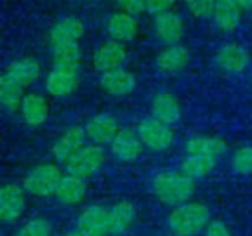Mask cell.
I'll use <instances>...</instances> for the list:
<instances>
[{
	"instance_id": "obj_1",
	"label": "cell",
	"mask_w": 252,
	"mask_h": 236,
	"mask_svg": "<svg viewBox=\"0 0 252 236\" xmlns=\"http://www.w3.org/2000/svg\"><path fill=\"white\" fill-rule=\"evenodd\" d=\"M195 182L180 170H167L154 177L152 191L162 204L177 207L190 201L196 189Z\"/></svg>"
},
{
	"instance_id": "obj_2",
	"label": "cell",
	"mask_w": 252,
	"mask_h": 236,
	"mask_svg": "<svg viewBox=\"0 0 252 236\" xmlns=\"http://www.w3.org/2000/svg\"><path fill=\"white\" fill-rule=\"evenodd\" d=\"M211 222V211L202 202L188 201L174 207L167 225L174 236H196L207 229Z\"/></svg>"
},
{
	"instance_id": "obj_3",
	"label": "cell",
	"mask_w": 252,
	"mask_h": 236,
	"mask_svg": "<svg viewBox=\"0 0 252 236\" xmlns=\"http://www.w3.org/2000/svg\"><path fill=\"white\" fill-rule=\"evenodd\" d=\"M105 160L106 152L100 145H84L65 163V170L66 173L86 180L102 169Z\"/></svg>"
},
{
	"instance_id": "obj_4",
	"label": "cell",
	"mask_w": 252,
	"mask_h": 236,
	"mask_svg": "<svg viewBox=\"0 0 252 236\" xmlns=\"http://www.w3.org/2000/svg\"><path fill=\"white\" fill-rule=\"evenodd\" d=\"M61 179H62V173L59 167H56L55 164H41L32 169L24 177L22 186L25 192H28L30 195L46 198L55 195Z\"/></svg>"
},
{
	"instance_id": "obj_5",
	"label": "cell",
	"mask_w": 252,
	"mask_h": 236,
	"mask_svg": "<svg viewBox=\"0 0 252 236\" xmlns=\"http://www.w3.org/2000/svg\"><path fill=\"white\" fill-rule=\"evenodd\" d=\"M136 130L142 143L152 151H165L174 142V132L171 126L157 120L152 115L143 118Z\"/></svg>"
},
{
	"instance_id": "obj_6",
	"label": "cell",
	"mask_w": 252,
	"mask_h": 236,
	"mask_svg": "<svg viewBox=\"0 0 252 236\" xmlns=\"http://www.w3.org/2000/svg\"><path fill=\"white\" fill-rule=\"evenodd\" d=\"M25 210V189L18 183H6L0 189V220L16 222Z\"/></svg>"
},
{
	"instance_id": "obj_7",
	"label": "cell",
	"mask_w": 252,
	"mask_h": 236,
	"mask_svg": "<svg viewBox=\"0 0 252 236\" xmlns=\"http://www.w3.org/2000/svg\"><path fill=\"white\" fill-rule=\"evenodd\" d=\"M77 229L89 236L111 235L109 207L90 205L86 207L77 219Z\"/></svg>"
},
{
	"instance_id": "obj_8",
	"label": "cell",
	"mask_w": 252,
	"mask_h": 236,
	"mask_svg": "<svg viewBox=\"0 0 252 236\" xmlns=\"http://www.w3.org/2000/svg\"><path fill=\"white\" fill-rule=\"evenodd\" d=\"M80 84V68L53 67L46 78V90L55 98L69 96Z\"/></svg>"
},
{
	"instance_id": "obj_9",
	"label": "cell",
	"mask_w": 252,
	"mask_h": 236,
	"mask_svg": "<svg viewBox=\"0 0 252 236\" xmlns=\"http://www.w3.org/2000/svg\"><path fill=\"white\" fill-rule=\"evenodd\" d=\"M143 143L137 135V130L121 129L114 140L109 143L111 154L121 163H131L137 160L143 151Z\"/></svg>"
},
{
	"instance_id": "obj_10",
	"label": "cell",
	"mask_w": 252,
	"mask_h": 236,
	"mask_svg": "<svg viewBox=\"0 0 252 236\" xmlns=\"http://www.w3.org/2000/svg\"><path fill=\"white\" fill-rule=\"evenodd\" d=\"M87 139L94 145H109L121 130L118 121L111 114H96L84 126Z\"/></svg>"
},
{
	"instance_id": "obj_11",
	"label": "cell",
	"mask_w": 252,
	"mask_h": 236,
	"mask_svg": "<svg viewBox=\"0 0 252 236\" xmlns=\"http://www.w3.org/2000/svg\"><path fill=\"white\" fill-rule=\"evenodd\" d=\"M100 86L108 95L115 98H123L134 92L137 86V78L134 72L120 67L102 72Z\"/></svg>"
},
{
	"instance_id": "obj_12",
	"label": "cell",
	"mask_w": 252,
	"mask_h": 236,
	"mask_svg": "<svg viewBox=\"0 0 252 236\" xmlns=\"http://www.w3.org/2000/svg\"><path fill=\"white\" fill-rule=\"evenodd\" d=\"M154 28L157 37L164 44H179L185 34V24L182 16L171 10L155 15Z\"/></svg>"
},
{
	"instance_id": "obj_13",
	"label": "cell",
	"mask_w": 252,
	"mask_h": 236,
	"mask_svg": "<svg viewBox=\"0 0 252 236\" xmlns=\"http://www.w3.org/2000/svg\"><path fill=\"white\" fill-rule=\"evenodd\" d=\"M86 130L84 127L74 126L68 129L53 145L52 148V155L56 163L65 164L77 151H80L84 143H86Z\"/></svg>"
},
{
	"instance_id": "obj_14",
	"label": "cell",
	"mask_w": 252,
	"mask_h": 236,
	"mask_svg": "<svg viewBox=\"0 0 252 236\" xmlns=\"http://www.w3.org/2000/svg\"><path fill=\"white\" fill-rule=\"evenodd\" d=\"M216 62L221 71L227 74H239L248 67L250 55L244 46L238 43H229L217 50Z\"/></svg>"
},
{
	"instance_id": "obj_15",
	"label": "cell",
	"mask_w": 252,
	"mask_h": 236,
	"mask_svg": "<svg viewBox=\"0 0 252 236\" xmlns=\"http://www.w3.org/2000/svg\"><path fill=\"white\" fill-rule=\"evenodd\" d=\"M126 59H127V50L124 43H120L117 40H109L96 50L93 56V67L99 72H105L123 67Z\"/></svg>"
},
{
	"instance_id": "obj_16",
	"label": "cell",
	"mask_w": 252,
	"mask_h": 236,
	"mask_svg": "<svg viewBox=\"0 0 252 236\" xmlns=\"http://www.w3.org/2000/svg\"><path fill=\"white\" fill-rule=\"evenodd\" d=\"M106 33L111 40H117L120 43L133 41L137 35V21L134 15L127 12H115L106 21Z\"/></svg>"
},
{
	"instance_id": "obj_17",
	"label": "cell",
	"mask_w": 252,
	"mask_h": 236,
	"mask_svg": "<svg viewBox=\"0 0 252 236\" xmlns=\"http://www.w3.org/2000/svg\"><path fill=\"white\" fill-rule=\"evenodd\" d=\"M190 61L189 50L182 44H167L155 59L157 68L164 74H176L182 71Z\"/></svg>"
},
{
	"instance_id": "obj_18",
	"label": "cell",
	"mask_w": 252,
	"mask_h": 236,
	"mask_svg": "<svg viewBox=\"0 0 252 236\" xmlns=\"http://www.w3.org/2000/svg\"><path fill=\"white\" fill-rule=\"evenodd\" d=\"M19 111L28 126L37 127L47 121L50 114V103L44 96L38 93H28L24 96Z\"/></svg>"
},
{
	"instance_id": "obj_19",
	"label": "cell",
	"mask_w": 252,
	"mask_h": 236,
	"mask_svg": "<svg viewBox=\"0 0 252 236\" xmlns=\"http://www.w3.org/2000/svg\"><path fill=\"white\" fill-rule=\"evenodd\" d=\"M151 112L152 117L168 126L176 124L182 118V106L177 98L168 92H159L154 96L151 102Z\"/></svg>"
},
{
	"instance_id": "obj_20",
	"label": "cell",
	"mask_w": 252,
	"mask_h": 236,
	"mask_svg": "<svg viewBox=\"0 0 252 236\" xmlns=\"http://www.w3.org/2000/svg\"><path fill=\"white\" fill-rule=\"evenodd\" d=\"M84 35V24L77 16H66L58 21L50 30L52 47L65 43H78Z\"/></svg>"
},
{
	"instance_id": "obj_21",
	"label": "cell",
	"mask_w": 252,
	"mask_h": 236,
	"mask_svg": "<svg viewBox=\"0 0 252 236\" xmlns=\"http://www.w3.org/2000/svg\"><path fill=\"white\" fill-rule=\"evenodd\" d=\"M241 10L242 7L236 3V0H216L213 12L216 27L226 34L236 31L241 22Z\"/></svg>"
},
{
	"instance_id": "obj_22",
	"label": "cell",
	"mask_w": 252,
	"mask_h": 236,
	"mask_svg": "<svg viewBox=\"0 0 252 236\" xmlns=\"http://www.w3.org/2000/svg\"><path fill=\"white\" fill-rule=\"evenodd\" d=\"M4 74L27 89L35 80H38L41 74V67L37 59L27 56V58H21V59L10 62L7 68L4 69Z\"/></svg>"
},
{
	"instance_id": "obj_23",
	"label": "cell",
	"mask_w": 252,
	"mask_h": 236,
	"mask_svg": "<svg viewBox=\"0 0 252 236\" xmlns=\"http://www.w3.org/2000/svg\"><path fill=\"white\" fill-rule=\"evenodd\" d=\"M86 192H87V186L84 179L66 173L65 176H62L55 195L59 202L65 205H75L84 200Z\"/></svg>"
},
{
	"instance_id": "obj_24",
	"label": "cell",
	"mask_w": 252,
	"mask_h": 236,
	"mask_svg": "<svg viewBox=\"0 0 252 236\" xmlns=\"http://www.w3.org/2000/svg\"><path fill=\"white\" fill-rule=\"evenodd\" d=\"M229 149L224 139L217 136H195L185 143L186 154H196V155H207L219 158L226 154Z\"/></svg>"
},
{
	"instance_id": "obj_25",
	"label": "cell",
	"mask_w": 252,
	"mask_h": 236,
	"mask_svg": "<svg viewBox=\"0 0 252 236\" xmlns=\"http://www.w3.org/2000/svg\"><path fill=\"white\" fill-rule=\"evenodd\" d=\"M217 166V158L207 157V155H196V154H186V157L180 161L179 170L186 174L188 177L198 180L207 177Z\"/></svg>"
},
{
	"instance_id": "obj_26",
	"label": "cell",
	"mask_w": 252,
	"mask_h": 236,
	"mask_svg": "<svg viewBox=\"0 0 252 236\" xmlns=\"http://www.w3.org/2000/svg\"><path fill=\"white\" fill-rule=\"evenodd\" d=\"M136 219V208L128 201H120L109 207V223L111 235L124 234Z\"/></svg>"
},
{
	"instance_id": "obj_27",
	"label": "cell",
	"mask_w": 252,
	"mask_h": 236,
	"mask_svg": "<svg viewBox=\"0 0 252 236\" xmlns=\"http://www.w3.org/2000/svg\"><path fill=\"white\" fill-rule=\"evenodd\" d=\"M24 86H21L19 83H16L15 80H12L9 75H6L4 72L0 77V103L1 106L9 111V112H15L21 108L22 99H24Z\"/></svg>"
},
{
	"instance_id": "obj_28",
	"label": "cell",
	"mask_w": 252,
	"mask_h": 236,
	"mask_svg": "<svg viewBox=\"0 0 252 236\" xmlns=\"http://www.w3.org/2000/svg\"><path fill=\"white\" fill-rule=\"evenodd\" d=\"M81 50L78 43H65L53 47V67L80 68Z\"/></svg>"
},
{
	"instance_id": "obj_29",
	"label": "cell",
	"mask_w": 252,
	"mask_h": 236,
	"mask_svg": "<svg viewBox=\"0 0 252 236\" xmlns=\"http://www.w3.org/2000/svg\"><path fill=\"white\" fill-rule=\"evenodd\" d=\"M15 236H52V223L43 217L28 220Z\"/></svg>"
},
{
	"instance_id": "obj_30",
	"label": "cell",
	"mask_w": 252,
	"mask_h": 236,
	"mask_svg": "<svg viewBox=\"0 0 252 236\" xmlns=\"http://www.w3.org/2000/svg\"><path fill=\"white\" fill-rule=\"evenodd\" d=\"M232 169L238 174H252V146H242L233 154Z\"/></svg>"
},
{
	"instance_id": "obj_31",
	"label": "cell",
	"mask_w": 252,
	"mask_h": 236,
	"mask_svg": "<svg viewBox=\"0 0 252 236\" xmlns=\"http://www.w3.org/2000/svg\"><path fill=\"white\" fill-rule=\"evenodd\" d=\"M186 7L195 18H208L213 16L216 0H185Z\"/></svg>"
},
{
	"instance_id": "obj_32",
	"label": "cell",
	"mask_w": 252,
	"mask_h": 236,
	"mask_svg": "<svg viewBox=\"0 0 252 236\" xmlns=\"http://www.w3.org/2000/svg\"><path fill=\"white\" fill-rule=\"evenodd\" d=\"M115 3L123 12L130 15H139L146 10V0H115Z\"/></svg>"
},
{
	"instance_id": "obj_33",
	"label": "cell",
	"mask_w": 252,
	"mask_h": 236,
	"mask_svg": "<svg viewBox=\"0 0 252 236\" xmlns=\"http://www.w3.org/2000/svg\"><path fill=\"white\" fill-rule=\"evenodd\" d=\"M176 3L177 0H146V12L151 15H159L171 10Z\"/></svg>"
},
{
	"instance_id": "obj_34",
	"label": "cell",
	"mask_w": 252,
	"mask_h": 236,
	"mask_svg": "<svg viewBox=\"0 0 252 236\" xmlns=\"http://www.w3.org/2000/svg\"><path fill=\"white\" fill-rule=\"evenodd\" d=\"M205 236H232V232L221 220H213L205 229Z\"/></svg>"
},
{
	"instance_id": "obj_35",
	"label": "cell",
	"mask_w": 252,
	"mask_h": 236,
	"mask_svg": "<svg viewBox=\"0 0 252 236\" xmlns=\"http://www.w3.org/2000/svg\"><path fill=\"white\" fill-rule=\"evenodd\" d=\"M236 3L242 7V9H251L252 0H236Z\"/></svg>"
},
{
	"instance_id": "obj_36",
	"label": "cell",
	"mask_w": 252,
	"mask_h": 236,
	"mask_svg": "<svg viewBox=\"0 0 252 236\" xmlns=\"http://www.w3.org/2000/svg\"><path fill=\"white\" fill-rule=\"evenodd\" d=\"M63 236H89V235H86L84 232H81L80 229H77V231H72V232H68L66 235H63Z\"/></svg>"
},
{
	"instance_id": "obj_37",
	"label": "cell",
	"mask_w": 252,
	"mask_h": 236,
	"mask_svg": "<svg viewBox=\"0 0 252 236\" xmlns=\"http://www.w3.org/2000/svg\"><path fill=\"white\" fill-rule=\"evenodd\" d=\"M251 10H252V7H251Z\"/></svg>"
}]
</instances>
